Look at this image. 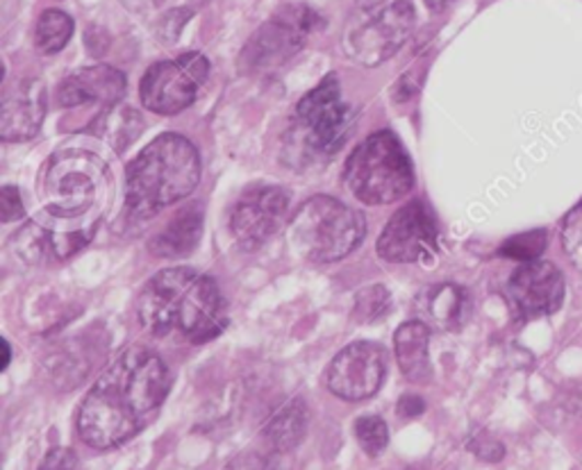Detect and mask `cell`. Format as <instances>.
<instances>
[{
	"label": "cell",
	"instance_id": "cell-1",
	"mask_svg": "<svg viewBox=\"0 0 582 470\" xmlns=\"http://www.w3.org/2000/svg\"><path fill=\"white\" fill-rule=\"evenodd\" d=\"M169 387V368L160 355L146 348L121 353L82 400V442L99 450L130 442L158 416Z\"/></svg>",
	"mask_w": 582,
	"mask_h": 470
},
{
	"label": "cell",
	"instance_id": "cell-2",
	"mask_svg": "<svg viewBox=\"0 0 582 470\" xmlns=\"http://www.w3.org/2000/svg\"><path fill=\"white\" fill-rule=\"evenodd\" d=\"M137 321L152 339L201 346L224 332L228 309L212 277L192 268H167L139 294Z\"/></svg>",
	"mask_w": 582,
	"mask_h": 470
},
{
	"label": "cell",
	"instance_id": "cell-3",
	"mask_svg": "<svg viewBox=\"0 0 582 470\" xmlns=\"http://www.w3.org/2000/svg\"><path fill=\"white\" fill-rule=\"evenodd\" d=\"M201 180V157L180 135L152 139L128 167L126 207L133 218H152L162 207L187 198Z\"/></svg>",
	"mask_w": 582,
	"mask_h": 470
},
{
	"label": "cell",
	"instance_id": "cell-4",
	"mask_svg": "<svg viewBox=\"0 0 582 470\" xmlns=\"http://www.w3.org/2000/svg\"><path fill=\"white\" fill-rule=\"evenodd\" d=\"M366 234L364 216L330 196L305 200L287 226V241L305 262L330 264L344 260Z\"/></svg>",
	"mask_w": 582,
	"mask_h": 470
},
{
	"label": "cell",
	"instance_id": "cell-5",
	"mask_svg": "<svg viewBox=\"0 0 582 470\" xmlns=\"http://www.w3.org/2000/svg\"><path fill=\"white\" fill-rule=\"evenodd\" d=\"M344 180L364 205L401 200L414 184L410 157L393 133H376L360 144L349 157Z\"/></svg>",
	"mask_w": 582,
	"mask_h": 470
},
{
	"label": "cell",
	"instance_id": "cell-6",
	"mask_svg": "<svg viewBox=\"0 0 582 470\" xmlns=\"http://www.w3.org/2000/svg\"><path fill=\"white\" fill-rule=\"evenodd\" d=\"M107 184V171L99 157L69 150L53 157L42 173V200L57 218H78L94 209Z\"/></svg>",
	"mask_w": 582,
	"mask_h": 470
},
{
	"label": "cell",
	"instance_id": "cell-7",
	"mask_svg": "<svg viewBox=\"0 0 582 470\" xmlns=\"http://www.w3.org/2000/svg\"><path fill=\"white\" fill-rule=\"evenodd\" d=\"M323 19L305 5H289L275 12L258 33L249 39L241 53V65L249 73H269L308 46L319 30Z\"/></svg>",
	"mask_w": 582,
	"mask_h": 470
},
{
	"label": "cell",
	"instance_id": "cell-8",
	"mask_svg": "<svg viewBox=\"0 0 582 470\" xmlns=\"http://www.w3.org/2000/svg\"><path fill=\"white\" fill-rule=\"evenodd\" d=\"M209 76V65L201 53H187L178 59H167L152 65L139 84V96L148 112L173 116L187 110L198 89Z\"/></svg>",
	"mask_w": 582,
	"mask_h": 470
},
{
	"label": "cell",
	"instance_id": "cell-9",
	"mask_svg": "<svg viewBox=\"0 0 582 470\" xmlns=\"http://www.w3.org/2000/svg\"><path fill=\"white\" fill-rule=\"evenodd\" d=\"M298 121L308 146L334 154L342 148L351 128V112L342 99V87L334 73L326 76L298 105Z\"/></svg>",
	"mask_w": 582,
	"mask_h": 470
},
{
	"label": "cell",
	"instance_id": "cell-10",
	"mask_svg": "<svg viewBox=\"0 0 582 470\" xmlns=\"http://www.w3.org/2000/svg\"><path fill=\"white\" fill-rule=\"evenodd\" d=\"M414 23L416 14L410 0H393L374 19L353 30L346 39V50L357 65L378 67L401 50V46L412 37Z\"/></svg>",
	"mask_w": 582,
	"mask_h": 470
},
{
	"label": "cell",
	"instance_id": "cell-11",
	"mask_svg": "<svg viewBox=\"0 0 582 470\" xmlns=\"http://www.w3.org/2000/svg\"><path fill=\"white\" fill-rule=\"evenodd\" d=\"M437 223L421 203L398 209L378 237V255L385 262H431L437 255Z\"/></svg>",
	"mask_w": 582,
	"mask_h": 470
},
{
	"label": "cell",
	"instance_id": "cell-12",
	"mask_svg": "<svg viewBox=\"0 0 582 470\" xmlns=\"http://www.w3.org/2000/svg\"><path fill=\"white\" fill-rule=\"evenodd\" d=\"M289 214V198L275 186H262V190H249L241 194L235 207L230 209V232L232 237L249 250L264 245L275 232H278Z\"/></svg>",
	"mask_w": 582,
	"mask_h": 470
},
{
	"label": "cell",
	"instance_id": "cell-13",
	"mask_svg": "<svg viewBox=\"0 0 582 470\" xmlns=\"http://www.w3.org/2000/svg\"><path fill=\"white\" fill-rule=\"evenodd\" d=\"M387 375L385 351L376 343L357 341L346 346L328 366V389L344 400L372 398Z\"/></svg>",
	"mask_w": 582,
	"mask_h": 470
},
{
	"label": "cell",
	"instance_id": "cell-14",
	"mask_svg": "<svg viewBox=\"0 0 582 470\" xmlns=\"http://www.w3.org/2000/svg\"><path fill=\"white\" fill-rule=\"evenodd\" d=\"M564 275L544 260L518 264L507 282V296L514 309L526 319H541L556 313L564 302Z\"/></svg>",
	"mask_w": 582,
	"mask_h": 470
},
{
	"label": "cell",
	"instance_id": "cell-15",
	"mask_svg": "<svg viewBox=\"0 0 582 470\" xmlns=\"http://www.w3.org/2000/svg\"><path fill=\"white\" fill-rule=\"evenodd\" d=\"M46 116V87L39 78H21L10 84L0 105V137L5 141L33 139Z\"/></svg>",
	"mask_w": 582,
	"mask_h": 470
},
{
	"label": "cell",
	"instance_id": "cell-16",
	"mask_svg": "<svg viewBox=\"0 0 582 470\" xmlns=\"http://www.w3.org/2000/svg\"><path fill=\"white\" fill-rule=\"evenodd\" d=\"M126 93V78L121 71L96 65L69 76L57 89V103L62 107H82L89 103L116 105Z\"/></svg>",
	"mask_w": 582,
	"mask_h": 470
},
{
	"label": "cell",
	"instance_id": "cell-17",
	"mask_svg": "<svg viewBox=\"0 0 582 470\" xmlns=\"http://www.w3.org/2000/svg\"><path fill=\"white\" fill-rule=\"evenodd\" d=\"M203 234V211L198 205H187L178 209L164 228H160L148 241L152 257L180 260L194 253Z\"/></svg>",
	"mask_w": 582,
	"mask_h": 470
},
{
	"label": "cell",
	"instance_id": "cell-18",
	"mask_svg": "<svg viewBox=\"0 0 582 470\" xmlns=\"http://www.w3.org/2000/svg\"><path fill=\"white\" fill-rule=\"evenodd\" d=\"M16 248L23 260L30 264L42 262H67L76 257L80 250L89 243V234L84 232H50L30 223L16 237Z\"/></svg>",
	"mask_w": 582,
	"mask_h": 470
},
{
	"label": "cell",
	"instance_id": "cell-19",
	"mask_svg": "<svg viewBox=\"0 0 582 470\" xmlns=\"http://www.w3.org/2000/svg\"><path fill=\"white\" fill-rule=\"evenodd\" d=\"M427 343H431V330L421 321L403 323L393 334L396 362L410 382H423L431 372V357H427Z\"/></svg>",
	"mask_w": 582,
	"mask_h": 470
},
{
	"label": "cell",
	"instance_id": "cell-20",
	"mask_svg": "<svg viewBox=\"0 0 582 470\" xmlns=\"http://www.w3.org/2000/svg\"><path fill=\"white\" fill-rule=\"evenodd\" d=\"M305 429H308V412L300 400H294L264 425L262 438L273 452H289L303 442Z\"/></svg>",
	"mask_w": 582,
	"mask_h": 470
},
{
	"label": "cell",
	"instance_id": "cell-21",
	"mask_svg": "<svg viewBox=\"0 0 582 470\" xmlns=\"http://www.w3.org/2000/svg\"><path fill=\"white\" fill-rule=\"evenodd\" d=\"M144 130V118L133 107L112 105L110 112L96 121V135L105 139L114 150L128 148Z\"/></svg>",
	"mask_w": 582,
	"mask_h": 470
},
{
	"label": "cell",
	"instance_id": "cell-22",
	"mask_svg": "<svg viewBox=\"0 0 582 470\" xmlns=\"http://www.w3.org/2000/svg\"><path fill=\"white\" fill-rule=\"evenodd\" d=\"M73 35V19L62 10H46L35 27V46L44 55L62 50Z\"/></svg>",
	"mask_w": 582,
	"mask_h": 470
},
{
	"label": "cell",
	"instance_id": "cell-23",
	"mask_svg": "<svg viewBox=\"0 0 582 470\" xmlns=\"http://www.w3.org/2000/svg\"><path fill=\"white\" fill-rule=\"evenodd\" d=\"M391 309V296L385 287L374 285L366 287L355 296V307H353V319L362 325L376 323L385 319Z\"/></svg>",
	"mask_w": 582,
	"mask_h": 470
},
{
	"label": "cell",
	"instance_id": "cell-24",
	"mask_svg": "<svg viewBox=\"0 0 582 470\" xmlns=\"http://www.w3.org/2000/svg\"><path fill=\"white\" fill-rule=\"evenodd\" d=\"M544 248H546V232L537 230V232H526V234H518V237L507 239L501 245L499 253L503 257H507V260L524 264V262L539 260V255L544 253Z\"/></svg>",
	"mask_w": 582,
	"mask_h": 470
},
{
	"label": "cell",
	"instance_id": "cell-25",
	"mask_svg": "<svg viewBox=\"0 0 582 470\" xmlns=\"http://www.w3.org/2000/svg\"><path fill=\"white\" fill-rule=\"evenodd\" d=\"M355 436L360 448L369 455L378 457L389 444V429L380 416H364L355 423Z\"/></svg>",
	"mask_w": 582,
	"mask_h": 470
},
{
	"label": "cell",
	"instance_id": "cell-26",
	"mask_svg": "<svg viewBox=\"0 0 582 470\" xmlns=\"http://www.w3.org/2000/svg\"><path fill=\"white\" fill-rule=\"evenodd\" d=\"M560 241L569 262L575 268H582V200L564 216Z\"/></svg>",
	"mask_w": 582,
	"mask_h": 470
},
{
	"label": "cell",
	"instance_id": "cell-27",
	"mask_svg": "<svg viewBox=\"0 0 582 470\" xmlns=\"http://www.w3.org/2000/svg\"><path fill=\"white\" fill-rule=\"evenodd\" d=\"M459 305H463V291L450 285L435 289L431 296V313L437 321L455 319L459 313Z\"/></svg>",
	"mask_w": 582,
	"mask_h": 470
},
{
	"label": "cell",
	"instance_id": "cell-28",
	"mask_svg": "<svg viewBox=\"0 0 582 470\" xmlns=\"http://www.w3.org/2000/svg\"><path fill=\"white\" fill-rule=\"evenodd\" d=\"M427 65H416L412 67L403 78H398L396 87H393V101L396 103H410L419 96V91L423 87V78H425Z\"/></svg>",
	"mask_w": 582,
	"mask_h": 470
},
{
	"label": "cell",
	"instance_id": "cell-29",
	"mask_svg": "<svg viewBox=\"0 0 582 470\" xmlns=\"http://www.w3.org/2000/svg\"><path fill=\"white\" fill-rule=\"evenodd\" d=\"M23 216V200L16 186H5L3 192H0V218H3L5 223L16 221V218Z\"/></svg>",
	"mask_w": 582,
	"mask_h": 470
},
{
	"label": "cell",
	"instance_id": "cell-30",
	"mask_svg": "<svg viewBox=\"0 0 582 470\" xmlns=\"http://www.w3.org/2000/svg\"><path fill=\"white\" fill-rule=\"evenodd\" d=\"M76 466H78V457L73 450L55 448L44 457L39 470H76Z\"/></svg>",
	"mask_w": 582,
	"mask_h": 470
},
{
	"label": "cell",
	"instance_id": "cell-31",
	"mask_svg": "<svg viewBox=\"0 0 582 470\" xmlns=\"http://www.w3.org/2000/svg\"><path fill=\"white\" fill-rule=\"evenodd\" d=\"M471 450L484 461H499L503 457V446L499 442H492V438H482V444L478 438V442L471 446Z\"/></svg>",
	"mask_w": 582,
	"mask_h": 470
},
{
	"label": "cell",
	"instance_id": "cell-32",
	"mask_svg": "<svg viewBox=\"0 0 582 470\" xmlns=\"http://www.w3.org/2000/svg\"><path fill=\"white\" fill-rule=\"evenodd\" d=\"M423 410H425V402L419 396H403L401 400H398V416L414 419L423 414Z\"/></svg>",
	"mask_w": 582,
	"mask_h": 470
},
{
	"label": "cell",
	"instance_id": "cell-33",
	"mask_svg": "<svg viewBox=\"0 0 582 470\" xmlns=\"http://www.w3.org/2000/svg\"><path fill=\"white\" fill-rule=\"evenodd\" d=\"M450 3H453V0H425V5L431 8V10H435V12L446 10Z\"/></svg>",
	"mask_w": 582,
	"mask_h": 470
},
{
	"label": "cell",
	"instance_id": "cell-34",
	"mask_svg": "<svg viewBox=\"0 0 582 470\" xmlns=\"http://www.w3.org/2000/svg\"><path fill=\"white\" fill-rule=\"evenodd\" d=\"M357 3H360V8H364V10H374V8L383 5L385 0H357Z\"/></svg>",
	"mask_w": 582,
	"mask_h": 470
},
{
	"label": "cell",
	"instance_id": "cell-35",
	"mask_svg": "<svg viewBox=\"0 0 582 470\" xmlns=\"http://www.w3.org/2000/svg\"><path fill=\"white\" fill-rule=\"evenodd\" d=\"M10 362V346H8V341H3V368L8 366Z\"/></svg>",
	"mask_w": 582,
	"mask_h": 470
},
{
	"label": "cell",
	"instance_id": "cell-36",
	"mask_svg": "<svg viewBox=\"0 0 582 470\" xmlns=\"http://www.w3.org/2000/svg\"><path fill=\"white\" fill-rule=\"evenodd\" d=\"M580 410H582V398H580Z\"/></svg>",
	"mask_w": 582,
	"mask_h": 470
}]
</instances>
